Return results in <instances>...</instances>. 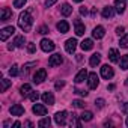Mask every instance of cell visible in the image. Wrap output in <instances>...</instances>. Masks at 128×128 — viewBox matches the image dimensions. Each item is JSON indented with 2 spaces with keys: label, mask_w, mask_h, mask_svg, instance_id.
I'll return each mask as SVG.
<instances>
[{
  "label": "cell",
  "mask_w": 128,
  "mask_h": 128,
  "mask_svg": "<svg viewBox=\"0 0 128 128\" xmlns=\"http://www.w3.org/2000/svg\"><path fill=\"white\" fill-rule=\"evenodd\" d=\"M74 26H76V35L77 36H82V35H84V24L80 21V20H76L74 21Z\"/></svg>",
  "instance_id": "obj_16"
},
{
  "label": "cell",
  "mask_w": 128,
  "mask_h": 128,
  "mask_svg": "<svg viewBox=\"0 0 128 128\" xmlns=\"http://www.w3.org/2000/svg\"><path fill=\"white\" fill-rule=\"evenodd\" d=\"M60 12H62V15H63V17L71 15V14H72V8H71V5H70V3H63V5H62V8H60Z\"/></svg>",
  "instance_id": "obj_20"
},
{
  "label": "cell",
  "mask_w": 128,
  "mask_h": 128,
  "mask_svg": "<svg viewBox=\"0 0 128 128\" xmlns=\"http://www.w3.org/2000/svg\"><path fill=\"white\" fill-rule=\"evenodd\" d=\"M45 78H47V71H45L44 68L38 70V71L35 72V76H33V82H35V83H42Z\"/></svg>",
  "instance_id": "obj_8"
},
{
  "label": "cell",
  "mask_w": 128,
  "mask_h": 128,
  "mask_svg": "<svg viewBox=\"0 0 128 128\" xmlns=\"http://www.w3.org/2000/svg\"><path fill=\"white\" fill-rule=\"evenodd\" d=\"M80 14H82V15H86V14H88V8L82 6V8H80Z\"/></svg>",
  "instance_id": "obj_44"
},
{
  "label": "cell",
  "mask_w": 128,
  "mask_h": 128,
  "mask_svg": "<svg viewBox=\"0 0 128 128\" xmlns=\"http://www.w3.org/2000/svg\"><path fill=\"white\" fill-rule=\"evenodd\" d=\"M27 51H29L30 54L36 51V47H35V44H33V42H29V44H27Z\"/></svg>",
  "instance_id": "obj_36"
},
{
  "label": "cell",
  "mask_w": 128,
  "mask_h": 128,
  "mask_svg": "<svg viewBox=\"0 0 128 128\" xmlns=\"http://www.w3.org/2000/svg\"><path fill=\"white\" fill-rule=\"evenodd\" d=\"M9 112H11L12 116H21V114H24V107L21 104H14L9 108Z\"/></svg>",
  "instance_id": "obj_11"
},
{
  "label": "cell",
  "mask_w": 128,
  "mask_h": 128,
  "mask_svg": "<svg viewBox=\"0 0 128 128\" xmlns=\"http://www.w3.org/2000/svg\"><path fill=\"white\" fill-rule=\"evenodd\" d=\"M54 42L53 41H50V39H47V38H44L42 41H41V48H42V51H45V53H50V51H53L54 50Z\"/></svg>",
  "instance_id": "obj_6"
},
{
  "label": "cell",
  "mask_w": 128,
  "mask_h": 128,
  "mask_svg": "<svg viewBox=\"0 0 128 128\" xmlns=\"http://www.w3.org/2000/svg\"><path fill=\"white\" fill-rule=\"evenodd\" d=\"M114 12H116V11H114L113 8H110V6H106V8L102 9V17H104L106 20H108V18H112V17L114 15Z\"/></svg>",
  "instance_id": "obj_22"
},
{
  "label": "cell",
  "mask_w": 128,
  "mask_h": 128,
  "mask_svg": "<svg viewBox=\"0 0 128 128\" xmlns=\"http://www.w3.org/2000/svg\"><path fill=\"white\" fill-rule=\"evenodd\" d=\"M122 112H124V113H126V114H128V102H125V104H124V106H122Z\"/></svg>",
  "instance_id": "obj_45"
},
{
  "label": "cell",
  "mask_w": 128,
  "mask_h": 128,
  "mask_svg": "<svg viewBox=\"0 0 128 128\" xmlns=\"http://www.w3.org/2000/svg\"><path fill=\"white\" fill-rule=\"evenodd\" d=\"M88 84H89V89H96L98 84H100V80H98V76L95 72H90L89 77H88Z\"/></svg>",
  "instance_id": "obj_7"
},
{
  "label": "cell",
  "mask_w": 128,
  "mask_h": 128,
  "mask_svg": "<svg viewBox=\"0 0 128 128\" xmlns=\"http://www.w3.org/2000/svg\"><path fill=\"white\" fill-rule=\"evenodd\" d=\"M63 86H65V82H57V83H56V89H57V90L62 89Z\"/></svg>",
  "instance_id": "obj_42"
},
{
  "label": "cell",
  "mask_w": 128,
  "mask_h": 128,
  "mask_svg": "<svg viewBox=\"0 0 128 128\" xmlns=\"http://www.w3.org/2000/svg\"><path fill=\"white\" fill-rule=\"evenodd\" d=\"M92 118H94V113H92V112H83V113L80 114V119H82V120H84V122L92 120Z\"/></svg>",
  "instance_id": "obj_25"
},
{
  "label": "cell",
  "mask_w": 128,
  "mask_h": 128,
  "mask_svg": "<svg viewBox=\"0 0 128 128\" xmlns=\"http://www.w3.org/2000/svg\"><path fill=\"white\" fill-rule=\"evenodd\" d=\"M72 106L77 107V108H83L86 104H84V101H82V100H74V101H72Z\"/></svg>",
  "instance_id": "obj_32"
},
{
  "label": "cell",
  "mask_w": 128,
  "mask_h": 128,
  "mask_svg": "<svg viewBox=\"0 0 128 128\" xmlns=\"http://www.w3.org/2000/svg\"><path fill=\"white\" fill-rule=\"evenodd\" d=\"M33 65H36V62H30V63H26V65L23 66V71H24V72H27V71L30 70V66H33Z\"/></svg>",
  "instance_id": "obj_38"
},
{
  "label": "cell",
  "mask_w": 128,
  "mask_h": 128,
  "mask_svg": "<svg viewBox=\"0 0 128 128\" xmlns=\"http://www.w3.org/2000/svg\"><path fill=\"white\" fill-rule=\"evenodd\" d=\"M125 124H126V126H128V118H126V122H125Z\"/></svg>",
  "instance_id": "obj_50"
},
{
  "label": "cell",
  "mask_w": 128,
  "mask_h": 128,
  "mask_svg": "<svg viewBox=\"0 0 128 128\" xmlns=\"http://www.w3.org/2000/svg\"><path fill=\"white\" fill-rule=\"evenodd\" d=\"M29 98H30V101H33V102H36L38 100H39V94L38 92H30V95H29Z\"/></svg>",
  "instance_id": "obj_35"
},
{
  "label": "cell",
  "mask_w": 128,
  "mask_h": 128,
  "mask_svg": "<svg viewBox=\"0 0 128 128\" xmlns=\"http://www.w3.org/2000/svg\"><path fill=\"white\" fill-rule=\"evenodd\" d=\"M100 62H101V54L100 53H95V54H92L90 56V60H89V63H90V66H96V65H100Z\"/></svg>",
  "instance_id": "obj_21"
},
{
  "label": "cell",
  "mask_w": 128,
  "mask_h": 128,
  "mask_svg": "<svg viewBox=\"0 0 128 128\" xmlns=\"http://www.w3.org/2000/svg\"><path fill=\"white\" fill-rule=\"evenodd\" d=\"M66 116H68V113L63 110V112H57L56 114H54V122L57 124V125H65L66 124Z\"/></svg>",
  "instance_id": "obj_4"
},
{
  "label": "cell",
  "mask_w": 128,
  "mask_h": 128,
  "mask_svg": "<svg viewBox=\"0 0 128 128\" xmlns=\"http://www.w3.org/2000/svg\"><path fill=\"white\" fill-rule=\"evenodd\" d=\"M126 8V2L125 0H114V11L118 14H124Z\"/></svg>",
  "instance_id": "obj_12"
},
{
  "label": "cell",
  "mask_w": 128,
  "mask_h": 128,
  "mask_svg": "<svg viewBox=\"0 0 128 128\" xmlns=\"http://www.w3.org/2000/svg\"><path fill=\"white\" fill-rule=\"evenodd\" d=\"M26 5V0H14V8H23Z\"/></svg>",
  "instance_id": "obj_33"
},
{
  "label": "cell",
  "mask_w": 128,
  "mask_h": 128,
  "mask_svg": "<svg viewBox=\"0 0 128 128\" xmlns=\"http://www.w3.org/2000/svg\"><path fill=\"white\" fill-rule=\"evenodd\" d=\"M56 2H57V0H45V6H47V8H50V6H53Z\"/></svg>",
  "instance_id": "obj_41"
},
{
  "label": "cell",
  "mask_w": 128,
  "mask_h": 128,
  "mask_svg": "<svg viewBox=\"0 0 128 128\" xmlns=\"http://www.w3.org/2000/svg\"><path fill=\"white\" fill-rule=\"evenodd\" d=\"M50 125H51V119L50 118H42L38 122V126H41V128H45V126H50Z\"/></svg>",
  "instance_id": "obj_26"
},
{
  "label": "cell",
  "mask_w": 128,
  "mask_h": 128,
  "mask_svg": "<svg viewBox=\"0 0 128 128\" xmlns=\"http://www.w3.org/2000/svg\"><path fill=\"white\" fill-rule=\"evenodd\" d=\"M116 33L120 36V35H124V27L120 26V27H116Z\"/></svg>",
  "instance_id": "obj_43"
},
{
  "label": "cell",
  "mask_w": 128,
  "mask_h": 128,
  "mask_svg": "<svg viewBox=\"0 0 128 128\" xmlns=\"http://www.w3.org/2000/svg\"><path fill=\"white\" fill-rule=\"evenodd\" d=\"M70 125H71V126H77V128H80V126H82V122L77 119L76 114H72V116H71V122H70Z\"/></svg>",
  "instance_id": "obj_29"
},
{
  "label": "cell",
  "mask_w": 128,
  "mask_h": 128,
  "mask_svg": "<svg viewBox=\"0 0 128 128\" xmlns=\"http://www.w3.org/2000/svg\"><path fill=\"white\" fill-rule=\"evenodd\" d=\"M9 74H11L12 77L18 76V65H12V66H11V70H9Z\"/></svg>",
  "instance_id": "obj_34"
},
{
  "label": "cell",
  "mask_w": 128,
  "mask_h": 128,
  "mask_svg": "<svg viewBox=\"0 0 128 128\" xmlns=\"http://www.w3.org/2000/svg\"><path fill=\"white\" fill-rule=\"evenodd\" d=\"M74 2H78V3H80V2H83V0H74Z\"/></svg>",
  "instance_id": "obj_49"
},
{
  "label": "cell",
  "mask_w": 128,
  "mask_h": 128,
  "mask_svg": "<svg viewBox=\"0 0 128 128\" xmlns=\"http://www.w3.org/2000/svg\"><path fill=\"white\" fill-rule=\"evenodd\" d=\"M32 112L36 114V116H45L47 114V107L42 106V104H35L32 107Z\"/></svg>",
  "instance_id": "obj_10"
},
{
  "label": "cell",
  "mask_w": 128,
  "mask_h": 128,
  "mask_svg": "<svg viewBox=\"0 0 128 128\" xmlns=\"http://www.w3.org/2000/svg\"><path fill=\"white\" fill-rule=\"evenodd\" d=\"M113 76H114V71H113V68H112L110 65H102V66H101V77H102V78L108 80V78H112Z\"/></svg>",
  "instance_id": "obj_3"
},
{
  "label": "cell",
  "mask_w": 128,
  "mask_h": 128,
  "mask_svg": "<svg viewBox=\"0 0 128 128\" xmlns=\"http://www.w3.org/2000/svg\"><path fill=\"white\" fill-rule=\"evenodd\" d=\"M15 32V27L14 26H8V27H3L0 30V41H6L12 33Z\"/></svg>",
  "instance_id": "obj_2"
},
{
  "label": "cell",
  "mask_w": 128,
  "mask_h": 128,
  "mask_svg": "<svg viewBox=\"0 0 128 128\" xmlns=\"http://www.w3.org/2000/svg\"><path fill=\"white\" fill-rule=\"evenodd\" d=\"M56 27H57V30L60 32V33H66L68 30H70V24L65 21V20H62V21H59L57 24H56Z\"/></svg>",
  "instance_id": "obj_17"
},
{
  "label": "cell",
  "mask_w": 128,
  "mask_h": 128,
  "mask_svg": "<svg viewBox=\"0 0 128 128\" xmlns=\"http://www.w3.org/2000/svg\"><path fill=\"white\" fill-rule=\"evenodd\" d=\"M119 45H120L122 48H128V35H124V36L120 38V42H119Z\"/></svg>",
  "instance_id": "obj_31"
},
{
  "label": "cell",
  "mask_w": 128,
  "mask_h": 128,
  "mask_svg": "<svg viewBox=\"0 0 128 128\" xmlns=\"http://www.w3.org/2000/svg\"><path fill=\"white\" fill-rule=\"evenodd\" d=\"M104 104H106V101H104L102 98H98V100L95 101V106H96L98 108H102V107H104Z\"/></svg>",
  "instance_id": "obj_37"
},
{
  "label": "cell",
  "mask_w": 128,
  "mask_h": 128,
  "mask_svg": "<svg viewBox=\"0 0 128 128\" xmlns=\"http://www.w3.org/2000/svg\"><path fill=\"white\" fill-rule=\"evenodd\" d=\"M12 17V11L9 8H3L2 9V15H0V21H8Z\"/></svg>",
  "instance_id": "obj_19"
},
{
  "label": "cell",
  "mask_w": 128,
  "mask_h": 128,
  "mask_svg": "<svg viewBox=\"0 0 128 128\" xmlns=\"http://www.w3.org/2000/svg\"><path fill=\"white\" fill-rule=\"evenodd\" d=\"M74 92H76V94H78V95H82V96H88V92H86V90H82V89H76Z\"/></svg>",
  "instance_id": "obj_40"
},
{
  "label": "cell",
  "mask_w": 128,
  "mask_h": 128,
  "mask_svg": "<svg viewBox=\"0 0 128 128\" xmlns=\"http://www.w3.org/2000/svg\"><path fill=\"white\" fill-rule=\"evenodd\" d=\"M125 84H126V86H128V77H126V80H125Z\"/></svg>",
  "instance_id": "obj_48"
},
{
  "label": "cell",
  "mask_w": 128,
  "mask_h": 128,
  "mask_svg": "<svg viewBox=\"0 0 128 128\" xmlns=\"http://www.w3.org/2000/svg\"><path fill=\"white\" fill-rule=\"evenodd\" d=\"M80 47H82L83 51H89V50L94 48V41L92 39H83L82 44H80Z\"/></svg>",
  "instance_id": "obj_18"
},
{
  "label": "cell",
  "mask_w": 128,
  "mask_h": 128,
  "mask_svg": "<svg viewBox=\"0 0 128 128\" xmlns=\"http://www.w3.org/2000/svg\"><path fill=\"white\" fill-rule=\"evenodd\" d=\"M104 35H106V29L102 26H96L94 29V32H92V36L95 39H101V38H104Z\"/></svg>",
  "instance_id": "obj_13"
},
{
  "label": "cell",
  "mask_w": 128,
  "mask_h": 128,
  "mask_svg": "<svg viewBox=\"0 0 128 128\" xmlns=\"http://www.w3.org/2000/svg\"><path fill=\"white\" fill-rule=\"evenodd\" d=\"M114 88H116V86H114V84H108V90H113V89H114Z\"/></svg>",
  "instance_id": "obj_47"
},
{
  "label": "cell",
  "mask_w": 128,
  "mask_h": 128,
  "mask_svg": "<svg viewBox=\"0 0 128 128\" xmlns=\"http://www.w3.org/2000/svg\"><path fill=\"white\" fill-rule=\"evenodd\" d=\"M41 98H42L44 104H48V106H53V104H54V95H53L51 92H44V94L41 95Z\"/></svg>",
  "instance_id": "obj_14"
},
{
  "label": "cell",
  "mask_w": 128,
  "mask_h": 128,
  "mask_svg": "<svg viewBox=\"0 0 128 128\" xmlns=\"http://www.w3.org/2000/svg\"><path fill=\"white\" fill-rule=\"evenodd\" d=\"M76 48H77V39H74V38L66 39V42H65V50H66L70 54H72V53L76 51Z\"/></svg>",
  "instance_id": "obj_9"
},
{
  "label": "cell",
  "mask_w": 128,
  "mask_h": 128,
  "mask_svg": "<svg viewBox=\"0 0 128 128\" xmlns=\"http://www.w3.org/2000/svg\"><path fill=\"white\" fill-rule=\"evenodd\" d=\"M39 33H42V35L48 33V27H47V26H41V27H39Z\"/></svg>",
  "instance_id": "obj_39"
},
{
  "label": "cell",
  "mask_w": 128,
  "mask_h": 128,
  "mask_svg": "<svg viewBox=\"0 0 128 128\" xmlns=\"http://www.w3.org/2000/svg\"><path fill=\"white\" fill-rule=\"evenodd\" d=\"M108 59L112 62H119V51L116 48H110L108 50Z\"/></svg>",
  "instance_id": "obj_23"
},
{
  "label": "cell",
  "mask_w": 128,
  "mask_h": 128,
  "mask_svg": "<svg viewBox=\"0 0 128 128\" xmlns=\"http://www.w3.org/2000/svg\"><path fill=\"white\" fill-rule=\"evenodd\" d=\"M11 84H12L11 80H8V78H2V88H0V90H2V92H6V89H8Z\"/></svg>",
  "instance_id": "obj_27"
},
{
  "label": "cell",
  "mask_w": 128,
  "mask_h": 128,
  "mask_svg": "<svg viewBox=\"0 0 128 128\" xmlns=\"http://www.w3.org/2000/svg\"><path fill=\"white\" fill-rule=\"evenodd\" d=\"M62 62H63V57H62V54L56 53V54H53V56L48 59V65H50L51 68H54V66H59Z\"/></svg>",
  "instance_id": "obj_5"
},
{
  "label": "cell",
  "mask_w": 128,
  "mask_h": 128,
  "mask_svg": "<svg viewBox=\"0 0 128 128\" xmlns=\"http://www.w3.org/2000/svg\"><path fill=\"white\" fill-rule=\"evenodd\" d=\"M88 77H89V76H88V71H86V68H83V70H80V71H78V74L76 76L74 82H76V83H83Z\"/></svg>",
  "instance_id": "obj_15"
},
{
  "label": "cell",
  "mask_w": 128,
  "mask_h": 128,
  "mask_svg": "<svg viewBox=\"0 0 128 128\" xmlns=\"http://www.w3.org/2000/svg\"><path fill=\"white\" fill-rule=\"evenodd\" d=\"M120 70H128V54L120 57Z\"/></svg>",
  "instance_id": "obj_28"
},
{
  "label": "cell",
  "mask_w": 128,
  "mask_h": 128,
  "mask_svg": "<svg viewBox=\"0 0 128 128\" xmlns=\"http://www.w3.org/2000/svg\"><path fill=\"white\" fill-rule=\"evenodd\" d=\"M14 45L18 47V48H21V47L24 45V36H17L15 41H14Z\"/></svg>",
  "instance_id": "obj_30"
},
{
  "label": "cell",
  "mask_w": 128,
  "mask_h": 128,
  "mask_svg": "<svg viewBox=\"0 0 128 128\" xmlns=\"http://www.w3.org/2000/svg\"><path fill=\"white\" fill-rule=\"evenodd\" d=\"M32 24H33V20H32V15H30V11H24L20 14L18 17V26L23 32H30L32 29Z\"/></svg>",
  "instance_id": "obj_1"
},
{
  "label": "cell",
  "mask_w": 128,
  "mask_h": 128,
  "mask_svg": "<svg viewBox=\"0 0 128 128\" xmlns=\"http://www.w3.org/2000/svg\"><path fill=\"white\" fill-rule=\"evenodd\" d=\"M20 92H21V95L23 96H26V95H30V92H32V86L30 84H23L21 88H20Z\"/></svg>",
  "instance_id": "obj_24"
},
{
  "label": "cell",
  "mask_w": 128,
  "mask_h": 128,
  "mask_svg": "<svg viewBox=\"0 0 128 128\" xmlns=\"http://www.w3.org/2000/svg\"><path fill=\"white\" fill-rule=\"evenodd\" d=\"M12 126H14V128H18V126H21V122H18V120H17V122H14V125H12Z\"/></svg>",
  "instance_id": "obj_46"
}]
</instances>
